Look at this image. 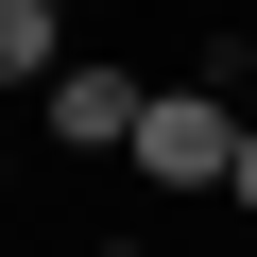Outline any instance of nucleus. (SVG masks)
Wrapping results in <instances>:
<instances>
[{
	"instance_id": "obj_1",
	"label": "nucleus",
	"mask_w": 257,
	"mask_h": 257,
	"mask_svg": "<svg viewBox=\"0 0 257 257\" xmlns=\"http://www.w3.org/2000/svg\"><path fill=\"white\" fill-rule=\"evenodd\" d=\"M35 120H52V155H138V120H155V86H138V69H103V52H86V69H69L52 103H35Z\"/></svg>"
}]
</instances>
